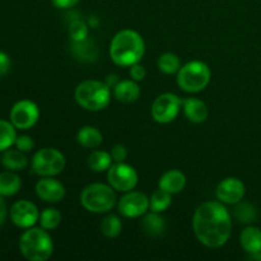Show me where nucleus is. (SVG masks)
Segmentation results:
<instances>
[{
  "instance_id": "nucleus-1",
  "label": "nucleus",
  "mask_w": 261,
  "mask_h": 261,
  "mask_svg": "<svg viewBox=\"0 0 261 261\" xmlns=\"http://www.w3.org/2000/svg\"><path fill=\"white\" fill-rule=\"evenodd\" d=\"M193 229L196 239L205 247L224 246L232 233V217L226 204L206 201L199 205L193 217Z\"/></svg>"
},
{
  "instance_id": "nucleus-7",
  "label": "nucleus",
  "mask_w": 261,
  "mask_h": 261,
  "mask_svg": "<svg viewBox=\"0 0 261 261\" xmlns=\"http://www.w3.org/2000/svg\"><path fill=\"white\" fill-rule=\"evenodd\" d=\"M65 165L64 154L55 148H42L37 150L31 161L32 171L41 177H55L60 175Z\"/></svg>"
},
{
  "instance_id": "nucleus-5",
  "label": "nucleus",
  "mask_w": 261,
  "mask_h": 261,
  "mask_svg": "<svg viewBox=\"0 0 261 261\" xmlns=\"http://www.w3.org/2000/svg\"><path fill=\"white\" fill-rule=\"evenodd\" d=\"M81 204L89 213H109L116 204V194L110 185L99 182L91 184L82 191Z\"/></svg>"
},
{
  "instance_id": "nucleus-10",
  "label": "nucleus",
  "mask_w": 261,
  "mask_h": 261,
  "mask_svg": "<svg viewBox=\"0 0 261 261\" xmlns=\"http://www.w3.org/2000/svg\"><path fill=\"white\" fill-rule=\"evenodd\" d=\"M9 119L18 130H28L37 124L40 119V109L31 99H20L13 105Z\"/></svg>"
},
{
  "instance_id": "nucleus-2",
  "label": "nucleus",
  "mask_w": 261,
  "mask_h": 261,
  "mask_svg": "<svg viewBox=\"0 0 261 261\" xmlns=\"http://www.w3.org/2000/svg\"><path fill=\"white\" fill-rule=\"evenodd\" d=\"M145 54L142 36L133 30H122L114 36L110 43V58L119 66H132L139 63Z\"/></svg>"
},
{
  "instance_id": "nucleus-37",
  "label": "nucleus",
  "mask_w": 261,
  "mask_h": 261,
  "mask_svg": "<svg viewBox=\"0 0 261 261\" xmlns=\"http://www.w3.org/2000/svg\"><path fill=\"white\" fill-rule=\"evenodd\" d=\"M8 216V208H7V203L4 200V196L0 195V227L4 224L5 219H7Z\"/></svg>"
},
{
  "instance_id": "nucleus-35",
  "label": "nucleus",
  "mask_w": 261,
  "mask_h": 261,
  "mask_svg": "<svg viewBox=\"0 0 261 261\" xmlns=\"http://www.w3.org/2000/svg\"><path fill=\"white\" fill-rule=\"evenodd\" d=\"M10 68H12V60L9 55L4 51H0V76L9 73Z\"/></svg>"
},
{
  "instance_id": "nucleus-22",
  "label": "nucleus",
  "mask_w": 261,
  "mask_h": 261,
  "mask_svg": "<svg viewBox=\"0 0 261 261\" xmlns=\"http://www.w3.org/2000/svg\"><path fill=\"white\" fill-rule=\"evenodd\" d=\"M76 140L79 144L88 149H97L103 142V135L97 127L83 126L76 134Z\"/></svg>"
},
{
  "instance_id": "nucleus-34",
  "label": "nucleus",
  "mask_w": 261,
  "mask_h": 261,
  "mask_svg": "<svg viewBox=\"0 0 261 261\" xmlns=\"http://www.w3.org/2000/svg\"><path fill=\"white\" fill-rule=\"evenodd\" d=\"M111 155L115 162H125V160L127 157V149L125 148V145L116 144L112 147Z\"/></svg>"
},
{
  "instance_id": "nucleus-31",
  "label": "nucleus",
  "mask_w": 261,
  "mask_h": 261,
  "mask_svg": "<svg viewBox=\"0 0 261 261\" xmlns=\"http://www.w3.org/2000/svg\"><path fill=\"white\" fill-rule=\"evenodd\" d=\"M69 36L71 41H83L88 38V25L81 19H75L69 25Z\"/></svg>"
},
{
  "instance_id": "nucleus-15",
  "label": "nucleus",
  "mask_w": 261,
  "mask_h": 261,
  "mask_svg": "<svg viewBox=\"0 0 261 261\" xmlns=\"http://www.w3.org/2000/svg\"><path fill=\"white\" fill-rule=\"evenodd\" d=\"M186 176L178 170H170L161 176L158 181V188L167 191L171 195L181 193L185 189Z\"/></svg>"
},
{
  "instance_id": "nucleus-4",
  "label": "nucleus",
  "mask_w": 261,
  "mask_h": 261,
  "mask_svg": "<svg viewBox=\"0 0 261 261\" xmlns=\"http://www.w3.org/2000/svg\"><path fill=\"white\" fill-rule=\"evenodd\" d=\"M74 97L82 109L91 112L102 111L111 101V88L105 82L89 79L78 84Z\"/></svg>"
},
{
  "instance_id": "nucleus-12",
  "label": "nucleus",
  "mask_w": 261,
  "mask_h": 261,
  "mask_svg": "<svg viewBox=\"0 0 261 261\" xmlns=\"http://www.w3.org/2000/svg\"><path fill=\"white\" fill-rule=\"evenodd\" d=\"M9 217L14 226L27 229L37 223L40 219V212L32 201L18 200L10 206Z\"/></svg>"
},
{
  "instance_id": "nucleus-25",
  "label": "nucleus",
  "mask_w": 261,
  "mask_h": 261,
  "mask_svg": "<svg viewBox=\"0 0 261 261\" xmlns=\"http://www.w3.org/2000/svg\"><path fill=\"white\" fill-rule=\"evenodd\" d=\"M111 153L105 150H94L88 157V166L94 172H103L107 171L112 165Z\"/></svg>"
},
{
  "instance_id": "nucleus-13",
  "label": "nucleus",
  "mask_w": 261,
  "mask_h": 261,
  "mask_svg": "<svg viewBox=\"0 0 261 261\" xmlns=\"http://www.w3.org/2000/svg\"><path fill=\"white\" fill-rule=\"evenodd\" d=\"M245 194H246L245 184L236 177L224 178L216 189L217 199L226 205H236L244 199Z\"/></svg>"
},
{
  "instance_id": "nucleus-32",
  "label": "nucleus",
  "mask_w": 261,
  "mask_h": 261,
  "mask_svg": "<svg viewBox=\"0 0 261 261\" xmlns=\"http://www.w3.org/2000/svg\"><path fill=\"white\" fill-rule=\"evenodd\" d=\"M14 145L17 149L28 153L35 148V142H33V139L30 135H19V137H17Z\"/></svg>"
},
{
  "instance_id": "nucleus-14",
  "label": "nucleus",
  "mask_w": 261,
  "mask_h": 261,
  "mask_svg": "<svg viewBox=\"0 0 261 261\" xmlns=\"http://www.w3.org/2000/svg\"><path fill=\"white\" fill-rule=\"evenodd\" d=\"M36 195L46 203H60L65 198L66 190L60 181L54 177H42L36 182Z\"/></svg>"
},
{
  "instance_id": "nucleus-27",
  "label": "nucleus",
  "mask_w": 261,
  "mask_h": 261,
  "mask_svg": "<svg viewBox=\"0 0 261 261\" xmlns=\"http://www.w3.org/2000/svg\"><path fill=\"white\" fill-rule=\"evenodd\" d=\"M157 65L162 73L167 74V75H172V74L178 73L181 68V61L176 54L165 53L158 58Z\"/></svg>"
},
{
  "instance_id": "nucleus-28",
  "label": "nucleus",
  "mask_w": 261,
  "mask_h": 261,
  "mask_svg": "<svg viewBox=\"0 0 261 261\" xmlns=\"http://www.w3.org/2000/svg\"><path fill=\"white\" fill-rule=\"evenodd\" d=\"M121 219L115 216V214H109V216L102 219L101 232L103 233V236L109 237V239H116L121 233Z\"/></svg>"
},
{
  "instance_id": "nucleus-33",
  "label": "nucleus",
  "mask_w": 261,
  "mask_h": 261,
  "mask_svg": "<svg viewBox=\"0 0 261 261\" xmlns=\"http://www.w3.org/2000/svg\"><path fill=\"white\" fill-rule=\"evenodd\" d=\"M130 78L135 82H142L144 81L145 76H147V71H145V68L143 65H140L139 63L134 64V65L130 66Z\"/></svg>"
},
{
  "instance_id": "nucleus-8",
  "label": "nucleus",
  "mask_w": 261,
  "mask_h": 261,
  "mask_svg": "<svg viewBox=\"0 0 261 261\" xmlns=\"http://www.w3.org/2000/svg\"><path fill=\"white\" fill-rule=\"evenodd\" d=\"M138 172L133 166L125 162H115L107 170V181L114 190L127 193L138 185Z\"/></svg>"
},
{
  "instance_id": "nucleus-20",
  "label": "nucleus",
  "mask_w": 261,
  "mask_h": 261,
  "mask_svg": "<svg viewBox=\"0 0 261 261\" xmlns=\"http://www.w3.org/2000/svg\"><path fill=\"white\" fill-rule=\"evenodd\" d=\"M71 53H73L74 58L83 63H92L97 59V47L94 45L93 41L86 40L76 41V42L71 43Z\"/></svg>"
},
{
  "instance_id": "nucleus-30",
  "label": "nucleus",
  "mask_w": 261,
  "mask_h": 261,
  "mask_svg": "<svg viewBox=\"0 0 261 261\" xmlns=\"http://www.w3.org/2000/svg\"><path fill=\"white\" fill-rule=\"evenodd\" d=\"M234 217L239 222L245 224H250L256 219L257 217V211L252 204L250 203H242V200L240 203L236 204V208H234Z\"/></svg>"
},
{
  "instance_id": "nucleus-11",
  "label": "nucleus",
  "mask_w": 261,
  "mask_h": 261,
  "mask_svg": "<svg viewBox=\"0 0 261 261\" xmlns=\"http://www.w3.org/2000/svg\"><path fill=\"white\" fill-rule=\"evenodd\" d=\"M117 208L125 218H139L149 211V198L140 191H127L119 200Z\"/></svg>"
},
{
  "instance_id": "nucleus-6",
  "label": "nucleus",
  "mask_w": 261,
  "mask_h": 261,
  "mask_svg": "<svg viewBox=\"0 0 261 261\" xmlns=\"http://www.w3.org/2000/svg\"><path fill=\"white\" fill-rule=\"evenodd\" d=\"M212 71L205 63L199 60L190 61L180 68L177 73V84L184 92L198 93L204 91L211 83Z\"/></svg>"
},
{
  "instance_id": "nucleus-21",
  "label": "nucleus",
  "mask_w": 261,
  "mask_h": 261,
  "mask_svg": "<svg viewBox=\"0 0 261 261\" xmlns=\"http://www.w3.org/2000/svg\"><path fill=\"white\" fill-rule=\"evenodd\" d=\"M22 188V180L14 171L0 172V195L8 198L19 193Z\"/></svg>"
},
{
  "instance_id": "nucleus-38",
  "label": "nucleus",
  "mask_w": 261,
  "mask_h": 261,
  "mask_svg": "<svg viewBox=\"0 0 261 261\" xmlns=\"http://www.w3.org/2000/svg\"><path fill=\"white\" fill-rule=\"evenodd\" d=\"M119 79H117V75L116 74H110V75H107V79L105 81V83L107 84V86L110 87V88H114L115 86H116L117 83H119Z\"/></svg>"
},
{
  "instance_id": "nucleus-17",
  "label": "nucleus",
  "mask_w": 261,
  "mask_h": 261,
  "mask_svg": "<svg viewBox=\"0 0 261 261\" xmlns=\"http://www.w3.org/2000/svg\"><path fill=\"white\" fill-rule=\"evenodd\" d=\"M114 96L117 101L122 103H134L140 97V88L138 86V82L133 79L120 81L114 87Z\"/></svg>"
},
{
  "instance_id": "nucleus-36",
  "label": "nucleus",
  "mask_w": 261,
  "mask_h": 261,
  "mask_svg": "<svg viewBox=\"0 0 261 261\" xmlns=\"http://www.w3.org/2000/svg\"><path fill=\"white\" fill-rule=\"evenodd\" d=\"M53 5L58 9H69L71 7H75L81 0H51Z\"/></svg>"
},
{
  "instance_id": "nucleus-9",
  "label": "nucleus",
  "mask_w": 261,
  "mask_h": 261,
  "mask_svg": "<svg viewBox=\"0 0 261 261\" xmlns=\"http://www.w3.org/2000/svg\"><path fill=\"white\" fill-rule=\"evenodd\" d=\"M182 99L173 93H163L154 99L150 109L153 120L158 124H170L180 114Z\"/></svg>"
},
{
  "instance_id": "nucleus-24",
  "label": "nucleus",
  "mask_w": 261,
  "mask_h": 261,
  "mask_svg": "<svg viewBox=\"0 0 261 261\" xmlns=\"http://www.w3.org/2000/svg\"><path fill=\"white\" fill-rule=\"evenodd\" d=\"M17 127L7 120H0V152L9 149L17 140Z\"/></svg>"
},
{
  "instance_id": "nucleus-19",
  "label": "nucleus",
  "mask_w": 261,
  "mask_h": 261,
  "mask_svg": "<svg viewBox=\"0 0 261 261\" xmlns=\"http://www.w3.org/2000/svg\"><path fill=\"white\" fill-rule=\"evenodd\" d=\"M2 165L3 167L7 168L9 171H23L28 165V160L25 157L24 152L19 149H7L3 152L2 155Z\"/></svg>"
},
{
  "instance_id": "nucleus-18",
  "label": "nucleus",
  "mask_w": 261,
  "mask_h": 261,
  "mask_svg": "<svg viewBox=\"0 0 261 261\" xmlns=\"http://www.w3.org/2000/svg\"><path fill=\"white\" fill-rule=\"evenodd\" d=\"M240 242L249 255L261 252V229L254 226L246 227L240 234Z\"/></svg>"
},
{
  "instance_id": "nucleus-29",
  "label": "nucleus",
  "mask_w": 261,
  "mask_h": 261,
  "mask_svg": "<svg viewBox=\"0 0 261 261\" xmlns=\"http://www.w3.org/2000/svg\"><path fill=\"white\" fill-rule=\"evenodd\" d=\"M40 226L46 231L56 229L61 223V213L55 208H46L40 214Z\"/></svg>"
},
{
  "instance_id": "nucleus-16",
  "label": "nucleus",
  "mask_w": 261,
  "mask_h": 261,
  "mask_svg": "<svg viewBox=\"0 0 261 261\" xmlns=\"http://www.w3.org/2000/svg\"><path fill=\"white\" fill-rule=\"evenodd\" d=\"M182 107L185 116L188 117L189 121L194 122V124H201L208 119V107L201 99L193 98V97L184 99Z\"/></svg>"
},
{
  "instance_id": "nucleus-23",
  "label": "nucleus",
  "mask_w": 261,
  "mask_h": 261,
  "mask_svg": "<svg viewBox=\"0 0 261 261\" xmlns=\"http://www.w3.org/2000/svg\"><path fill=\"white\" fill-rule=\"evenodd\" d=\"M142 227L145 233L150 237H160L166 231L165 218L160 213L150 212L143 218Z\"/></svg>"
},
{
  "instance_id": "nucleus-26",
  "label": "nucleus",
  "mask_w": 261,
  "mask_h": 261,
  "mask_svg": "<svg viewBox=\"0 0 261 261\" xmlns=\"http://www.w3.org/2000/svg\"><path fill=\"white\" fill-rule=\"evenodd\" d=\"M172 204V195L158 188L149 198V209L155 213H163Z\"/></svg>"
},
{
  "instance_id": "nucleus-3",
  "label": "nucleus",
  "mask_w": 261,
  "mask_h": 261,
  "mask_svg": "<svg viewBox=\"0 0 261 261\" xmlns=\"http://www.w3.org/2000/svg\"><path fill=\"white\" fill-rule=\"evenodd\" d=\"M19 251L30 261H46L54 254V242L46 229L31 227L19 239Z\"/></svg>"
}]
</instances>
